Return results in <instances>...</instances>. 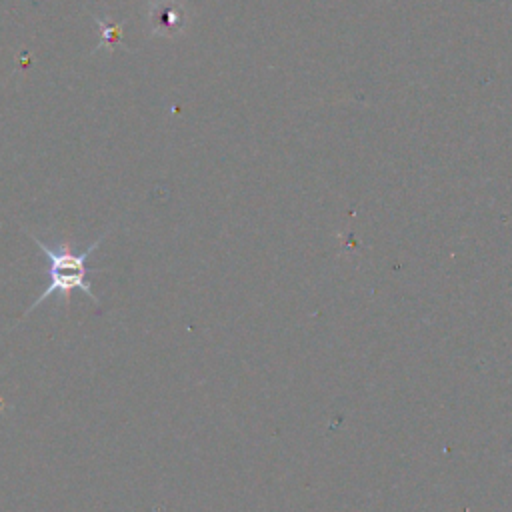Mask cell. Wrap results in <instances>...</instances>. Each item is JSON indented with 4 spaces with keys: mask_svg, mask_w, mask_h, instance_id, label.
Listing matches in <instances>:
<instances>
[{
    "mask_svg": "<svg viewBox=\"0 0 512 512\" xmlns=\"http://www.w3.org/2000/svg\"><path fill=\"white\" fill-rule=\"evenodd\" d=\"M94 20L98 22V26L102 28V42H100V46L106 42L108 46H114L118 40H120V36H122V22L120 24H116V26H108V24H104L98 16H94Z\"/></svg>",
    "mask_w": 512,
    "mask_h": 512,
    "instance_id": "cell-3",
    "label": "cell"
},
{
    "mask_svg": "<svg viewBox=\"0 0 512 512\" xmlns=\"http://www.w3.org/2000/svg\"><path fill=\"white\" fill-rule=\"evenodd\" d=\"M34 244L46 254L48 258V286L46 290L32 302V306L22 314V318L26 314H30L32 310H36L40 304H44L48 298L58 296L62 298L64 304L70 302V294L72 290H80L84 292L94 304H98V296L94 294L90 282H88V274L92 272H102V268H88V258L90 254L96 252V248L100 246V242L104 240L106 232L102 236H98L88 248L76 252L70 242H60V244H48L42 238H38L36 234L24 230Z\"/></svg>",
    "mask_w": 512,
    "mask_h": 512,
    "instance_id": "cell-1",
    "label": "cell"
},
{
    "mask_svg": "<svg viewBox=\"0 0 512 512\" xmlns=\"http://www.w3.org/2000/svg\"><path fill=\"white\" fill-rule=\"evenodd\" d=\"M148 20L152 34L174 36L186 26V10L176 0H152L148 4Z\"/></svg>",
    "mask_w": 512,
    "mask_h": 512,
    "instance_id": "cell-2",
    "label": "cell"
}]
</instances>
